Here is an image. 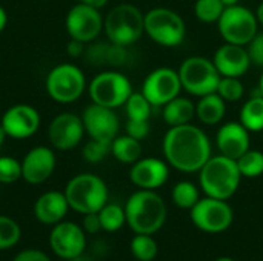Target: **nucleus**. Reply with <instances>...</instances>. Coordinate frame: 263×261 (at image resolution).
Returning a JSON list of instances; mask_svg holds the SVG:
<instances>
[{"mask_svg":"<svg viewBox=\"0 0 263 261\" xmlns=\"http://www.w3.org/2000/svg\"><path fill=\"white\" fill-rule=\"evenodd\" d=\"M163 155L180 172H199L211 158V142L199 126H171L163 137Z\"/></svg>","mask_w":263,"mask_h":261,"instance_id":"f257e3e1","label":"nucleus"},{"mask_svg":"<svg viewBox=\"0 0 263 261\" xmlns=\"http://www.w3.org/2000/svg\"><path fill=\"white\" fill-rule=\"evenodd\" d=\"M126 223L136 234H156L166 222V205L154 191L134 192L125 206Z\"/></svg>","mask_w":263,"mask_h":261,"instance_id":"f03ea898","label":"nucleus"},{"mask_svg":"<svg viewBox=\"0 0 263 261\" xmlns=\"http://www.w3.org/2000/svg\"><path fill=\"white\" fill-rule=\"evenodd\" d=\"M199 172L202 191L206 194V197L219 200L231 198L237 192L242 180L237 162L222 154L211 157Z\"/></svg>","mask_w":263,"mask_h":261,"instance_id":"7ed1b4c3","label":"nucleus"},{"mask_svg":"<svg viewBox=\"0 0 263 261\" xmlns=\"http://www.w3.org/2000/svg\"><path fill=\"white\" fill-rule=\"evenodd\" d=\"M103 31L111 43L128 48L143 35L145 14L131 3H120L103 18Z\"/></svg>","mask_w":263,"mask_h":261,"instance_id":"20e7f679","label":"nucleus"},{"mask_svg":"<svg viewBox=\"0 0 263 261\" xmlns=\"http://www.w3.org/2000/svg\"><path fill=\"white\" fill-rule=\"evenodd\" d=\"M65 197L69 208L76 212L83 215L92 214L99 212L108 203V188L94 174H79L68 182Z\"/></svg>","mask_w":263,"mask_h":261,"instance_id":"39448f33","label":"nucleus"},{"mask_svg":"<svg viewBox=\"0 0 263 261\" xmlns=\"http://www.w3.org/2000/svg\"><path fill=\"white\" fill-rule=\"evenodd\" d=\"M45 86L48 95L55 103L69 105L83 95L86 78L79 66L72 63H60L48 72Z\"/></svg>","mask_w":263,"mask_h":261,"instance_id":"423d86ee","label":"nucleus"},{"mask_svg":"<svg viewBox=\"0 0 263 261\" xmlns=\"http://www.w3.org/2000/svg\"><path fill=\"white\" fill-rule=\"evenodd\" d=\"M145 32L157 45L176 48L183 43L186 26L176 11L168 8H154L145 14Z\"/></svg>","mask_w":263,"mask_h":261,"instance_id":"0eeeda50","label":"nucleus"},{"mask_svg":"<svg viewBox=\"0 0 263 261\" xmlns=\"http://www.w3.org/2000/svg\"><path fill=\"white\" fill-rule=\"evenodd\" d=\"M179 77L182 89L191 95L203 97L217 91L222 75L219 74L213 60L194 55L182 62L179 68Z\"/></svg>","mask_w":263,"mask_h":261,"instance_id":"6e6552de","label":"nucleus"},{"mask_svg":"<svg viewBox=\"0 0 263 261\" xmlns=\"http://www.w3.org/2000/svg\"><path fill=\"white\" fill-rule=\"evenodd\" d=\"M217 25L225 43L240 46H247L259 32V20L256 17V12L239 3L227 6Z\"/></svg>","mask_w":263,"mask_h":261,"instance_id":"1a4fd4ad","label":"nucleus"},{"mask_svg":"<svg viewBox=\"0 0 263 261\" xmlns=\"http://www.w3.org/2000/svg\"><path fill=\"white\" fill-rule=\"evenodd\" d=\"M88 94L92 103L116 109L125 106L126 100L133 94V86L128 77L122 72L103 71L91 80Z\"/></svg>","mask_w":263,"mask_h":261,"instance_id":"9d476101","label":"nucleus"},{"mask_svg":"<svg viewBox=\"0 0 263 261\" xmlns=\"http://www.w3.org/2000/svg\"><path fill=\"white\" fill-rule=\"evenodd\" d=\"M234 214L227 200L213 197L200 198L191 209V220L194 226L208 234L225 232L233 223Z\"/></svg>","mask_w":263,"mask_h":261,"instance_id":"9b49d317","label":"nucleus"},{"mask_svg":"<svg viewBox=\"0 0 263 261\" xmlns=\"http://www.w3.org/2000/svg\"><path fill=\"white\" fill-rule=\"evenodd\" d=\"M65 28L71 38L89 43L94 42L103 31V17L99 9L85 3H77L68 11Z\"/></svg>","mask_w":263,"mask_h":261,"instance_id":"f8f14e48","label":"nucleus"},{"mask_svg":"<svg viewBox=\"0 0 263 261\" xmlns=\"http://www.w3.org/2000/svg\"><path fill=\"white\" fill-rule=\"evenodd\" d=\"M182 83L179 72L171 68H157L149 72L143 82L142 94L154 106H165L173 98L179 97Z\"/></svg>","mask_w":263,"mask_h":261,"instance_id":"ddd939ff","label":"nucleus"},{"mask_svg":"<svg viewBox=\"0 0 263 261\" xmlns=\"http://www.w3.org/2000/svg\"><path fill=\"white\" fill-rule=\"evenodd\" d=\"M85 135V126L82 117L72 112H63L55 115L48 126V138L54 149L71 151L80 145Z\"/></svg>","mask_w":263,"mask_h":261,"instance_id":"4468645a","label":"nucleus"},{"mask_svg":"<svg viewBox=\"0 0 263 261\" xmlns=\"http://www.w3.org/2000/svg\"><path fill=\"white\" fill-rule=\"evenodd\" d=\"M40 122V114L34 106L18 103L3 112L0 125L8 137L14 140H25L39 131Z\"/></svg>","mask_w":263,"mask_h":261,"instance_id":"2eb2a0df","label":"nucleus"},{"mask_svg":"<svg viewBox=\"0 0 263 261\" xmlns=\"http://www.w3.org/2000/svg\"><path fill=\"white\" fill-rule=\"evenodd\" d=\"M82 122L85 132L94 140L112 142L119 132V117L114 109L91 103L83 109Z\"/></svg>","mask_w":263,"mask_h":261,"instance_id":"dca6fc26","label":"nucleus"},{"mask_svg":"<svg viewBox=\"0 0 263 261\" xmlns=\"http://www.w3.org/2000/svg\"><path fill=\"white\" fill-rule=\"evenodd\" d=\"M49 245L52 252L65 260H71L83 254L86 240L80 226L71 222H60L54 226L49 235Z\"/></svg>","mask_w":263,"mask_h":261,"instance_id":"f3484780","label":"nucleus"},{"mask_svg":"<svg viewBox=\"0 0 263 261\" xmlns=\"http://www.w3.org/2000/svg\"><path fill=\"white\" fill-rule=\"evenodd\" d=\"M55 169V154L48 146H35L22 160V178L29 185L45 183Z\"/></svg>","mask_w":263,"mask_h":261,"instance_id":"a211bd4d","label":"nucleus"},{"mask_svg":"<svg viewBox=\"0 0 263 261\" xmlns=\"http://www.w3.org/2000/svg\"><path fill=\"white\" fill-rule=\"evenodd\" d=\"M170 177V168L168 165L160 158H140L137 160L131 171L129 178L139 189H148L156 191L160 186L166 183Z\"/></svg>","mask_w":263,"mask_h":261,"instance_id":"6ab92c4d","label":"nucleus"},{"mask_svg":"<svg viewBox=\"0 0 263 261\" xmlns=\"http://www.w3.org/2000/svg\"><path fill=\"white\" fill-rule=\"evenodd\" d=\"M216 145L222 155L237 162L251 146L250 131L242 123L228 122L217 131Z\"/></svg>","mask_w":263,"mask_h":261,"instance_id":"aec40b11","label":"nucleus"},{"mask_svg":"<svg viewBox=\"0 0 263 261\" xmlns=\"http://www.w3.org/2000/svg\"><path fill=\"white\" fill-rule=\"evenodd\" d=\"M214 66L222 77H242L248 72L251 60L245 46L225 43L214 54Z\"/></svg>","mask_w":263,"mask_h":261,"instance_id":"412c9836","label":"nucleus"},{"mask_svg":"<svg viewBox=\"0 0 263 261\" xmlns=\"http://www.w3.org/2000/svg\"><path fill=\"white\" fill-rule=\"evenodd\" d=\"M68 209L69 205L65 197V192H59V191H49L42 194L34 205L35 218L43 225L60 223L65 218Z\"/></svg>","mask_w":263,"mask_h":261,"instance_id":"4be33fe9","label":"nucleus"},{"mask_svg":"<svg viewBox=\"0 0 263 261\" xmlns=\"http://www.w3.org/2000/svg\"><path fill=\"white\" fill-rule=\"evenodd\" d=\"M225 111H227V102L217 92L200 97L199 103L196 105V117L203 125L208 126L219 125L225 117Z\"/></svg>","mask_w":263,"mask_h":261,"instance_id":"5701e85b","label":"nucleus"},{"mask_svg":"<svg viewBox=\"0 0 263 261\" xmlns=\"http://www.w3.org/2000/svg\"><path fill=\"white\" fill-rule=\"evenodd\" d=\"M162 115L170 128L188 125L196 117V105L185 97H176L163 106Z\"/></svg>","mask_w":263,"mask_h":261,"instance_id":"b1692460","label":"nucleus"},{"mask_svg":"<svg viewBox=\"0 0 263 261\" xmlns=\"http://www.w3.org/2000/svg\"><path fill=\"white\" fill-rule=\"evenodd\" d=\"M111 154L123 165H134L142 157V145L128 134L116 137L111 143Z\"/></svg>","mask_w":263,"mask_h":261,"instance_id":"393cba45","label":"nucleus"},{"mask_svg":"<svg viewBox=\"0 0 263 261\" xmlns=\"http://www.w3.org/2000/svg\"><path fill=\"white\" fill-rule=\"evenodd\" d=\"M240 123L250 132L263 131V95L251 97L240 111Z\"/></svg>","mask_w":263,"mask_h":261,"instance_id":"a878e982","label":"nucleus"},{"mask_svg":"<svg viewBox=\"0 0 263 261\" xmlns=\"http://www.w3.org/2000/svg\"><path fill=\"white\" fill-rule=\"evenodd\" d=\"M173 203L180 208V209H193L196 203L200 200L199 189L194 183L191 182H179L171 192Z\"/></svg>","mask_w":263,"mask_h":261,"instance_id":"bb28decb","label":"nucleus"},{"mask_svg":"<svg viewBox=\"0 0 263 261\" xmlns=\"http://www.w3.org/2000/svg\"><path fill=\"white\" fill-rule=\"evenodd\" d=\"M99 217H100L102 229L106 232H117L126 223L125 208H122L119 205H108L106 203L99 211Z\"/></svg>","mask_w":263,"mask_h":261,"instance_id":"cd10ccee","label":"nucleus"},{"mask_svg":"<svg viewBox=\"0 0 263 261\" xmlns=\"http://www.w3.org/2000/svg\"><path fill=\"white\" fill-rule=\"evenodd\" d=\"M131 252L139 261H153L157 257L159 246L153 235L136 234V237L131 240Z\"/></svg>","mask_w":263,"mask_h":261,"instance_id":"c85d7f7f","label":"nucleus"},{"mask_svg":"<svg viewBox=\"0 0 263 261\" xmlns=\"http://www.w3.org/2000/svg\"><path fill=\"white\" fill-rule=\"evenodd\" d=\"M153 108L154 106L146 100L142 92H133L125 103L128 120H149Z\"/></svg>","mask_w":263,"mask_h":261,"instance_id":"c756f323","label":"nucleus"},{"mask_svg":"<svg viewBox=\"0 0 263 261\" xmlns=\"http://www.w3.org/2000/svg\"><path fill=\"white\" fill-rule=\"evenodd\" d=\"M239 171L242 177L256 178L263 174V152L256 149H248L239 160H237Z\"/></svg>","mask_w":263,"mask_h":261,"instance_id":"7c9ffc66","label":"nucleus"},{"mask_svg":"<svg viewBox=\"0 0 263 261\" xmlns=\"http://www.w3.org/2000/svg\"><path fill=\"white\" fill-rule=\"evenodd\" d=\"M222 0H197L194 5V14L202 23H217L225 11Z\"/></svg>","mask_w":263,"mask_h":261,"instance_id":"2f4dec72","label":"nucleus"},{"mask_svg":"<svg viewBox=\"0 0 263 261\" xmlns=\"http://www.w3.org/2000/svg\"><path fill=\"white\" fill-rule=\"evenodd\" d=\"M216 92L227 103H234L243 97L245 88H243V83L240 82L239 77H220V82H219Z\"/></svg>","mask_w":263,"mask_h":261,"instance_id":"473e14b6","label":"nucleus"},{"mask_svg":"<svg viewBox=\"0 0 263 261\" xmlns=\"http://www.w3.org/2000/svg\"><path fill=\"white\" fill-rule=\"evenodd\" d=\"M20 240L18 225L5 215H0V251L15 246Z\"/></svg>","mask_w":263,"mask_h":261,"instance_id":"72a5a7b5","label":"nucleus"},{"mask_svg":"<svg viewBox=\"0 0 263 261\" xmlns=\"http://www.w3.org/2000/svg\"><path fill=\"white\" fill-rule=\"evenodd\" d=\"M111 143L112 142H103V140L91 138L85 145L82 155L88 163H100L111 154Z\"/></svg>","mask_w":263,"mask_h":261,"instance_id":"f704fd0d","label":"nucleus"},{"mask_svg":"<svg viewBox=\"0 0 263 261\" xmlns=\"http://www.w3.org/2000/svg\"><path fill=\"white\" fill-rule=\"evenodd\" d=\"M22 178V162L14 157L2 155L0 157V183L11 185Z\"/></svg>","mask_w":263,"mask_h":261,"instance_id":"c9c22d12","label":"nucleus"},{"mask_svg":"<svg viewBox=\"0 0 263 261\" xmlns=\"http://www.w3.org/2000/svg\"><path fill=\"white\" fill-rule=\"evenodd\" d=\"M108 46H109V43L99 42V43H94L89 48H86L85 54H83L86 62L89 65H92V66H103V65H106Z\"/></svg>","mask_w":263,"mask_h":261,"instance_id":"e433bc0d","label":"nucleus"},{"mask_svg":"<svg viewBox=\"0 0 263 261\" xmlns=\"http://www.w3.org/2000/svg\"><path fill=\"white\" fill-rule=\"evenodd\" d=\"M247 46H248L247 51L251 63L259 68H263V32H257Z\"/></svg>","mask_w":263,"mask_h":261,"instance_id":"4c0bfd02","label":"nucleus"},{"mask_svg":"<svg viewBox=\"0 0 263 261\" xmlns=\"http://www.w3.org/2000/svg\"><path fill=\"white\" fill-rule=\"evenodd\" d=\"M128 60V51H126V46H122V45H116V43H111L109 42V46H108V55H106V65L108 66H122L125 65Z\"/></svg>","mask_w":263,"mask_h":261,"instance_id":"58836bf2","label":"nucleus"},{"mask_svg":"<svg viewBox=\"0 0 263 261\" xmlns=\"http://www.w3.org/2000/svg\"><path fill=\"white\" fill-rule=\"evenodd\" d=\"M149 120H128L126 123V134L139 142L145 140L149 134Z\"/></svg>","mask_w":263,"mask_h":261,"instance_id":"ea45409f","label":"nucleus"},{"mask_svg":"<svg viewBox=\"0 0 263 261\" xmlns=\"http://www.w3.org/2000/svg\"><path fill=\"white\" fill-rule=\"evenodd\" d=\"M83 229L88 234H97L102 229V223H100V217L99 212H92V214H85L83 218Z\"/></svg>","mask_w":263,"mask_h":261,"instance_id":"a19ab883","label":"nucleus"},{"mask_svg":"<svg viewBox=\"0 0 263 261\" xmlns=\"http://www.w3.org/2000/svg\"><path fill=\"white\" fill-rule=\"evenodd\" d=\"M12 261H51L49 257L42 252V251H37V249H26V251H22L20 254L15 255V258Z\"/></svg>","mask_w":263,"mask_h":261,"instance_id":"79ce46f5","label":"nucleus"},{"mask_svg":"<svg viewBox=\"0 0 263 261\" xmlns=\"http://www.w3.org/2000/svg\"><path fill=\"white\" fill-rule=\"evenodd\" d=\"M66 51H68V55L71 57H80L85 54V43L80 42V40H76V38H71L66 45Z\"/></svg>","mask_w":263,"mask_h":261,"instance_id":"37998d69","label":"nucleus"},{"mask_svg":"<svg viewBox=\"0 0 263 261\" xmlns=\"http://www.w3.org/2000/svg\"><path fill=\"white\" fill-rule=\"evenodd\" d=\"M80 3H85V5L92 6L96 9H100V8H103L108 3V0H80Z\"/></svg>","mask_w":263,"mask_h":261,"instance_id":"c03bdc74","label":"nucleus"},{"mask_svg":"<svg viewBox=\"0 0 263 261\" xmlns=\"http://www.w3.org/2000/svg\"><path fill=\"white\" fill-rule=\"evenodd\" d=\"M6 25H8V14L3 9V6H0V32L6 28Z\"/></svg>","mask_w":263,"mask_h":261,"instance_id":"a18cd8bd","label":"nucleus"},{"mask_svg":"<svg viewBox=\"0 0 263 261\" xmlns=\"http://www.w3.org/2000/svg\"><path fill=\"white\" fill-rule=\"evenodd\" d=\"M256 17H257V20H259V23L263 25V2L257 6V11H256Z\"/></svg>","mask_w":263,"mask_h":261,"instance_id":"49530a36","label":"nucleus"},{"mask_svg":"<svg viewBox=\"0 0 263 261\" xmlns=\"http://www.w3.org/2000/svg\"><path fill=\"white\" fill-rule=\"evenodd\" d=\"M6 137H8V135H6V132H5V129H3V128H2V125H0V146H2L3 143H5V140H6Z\"/></svg>","mask_w":263,"mask_h":261,"instance_id":"de8ad7c7","label":"nucleus"},{"mask_svg":"<svg viewBox=\"0 0 263 261\" xmlns=\"http://www.w3.org/2000/svg\"><path fill=\"white\" fill-rule=\"evenodd\" d=\"M68 261H92L89 257H85V255H79V257H74V258H71V260Z\"/></svg>","mask_w":263,"mask_h":261,"instance_id":"09e8293b","label":"nucleus"},{"mask_svg":"<svg viewBox=\"0 0 263 261\" xmlns=\"http://www.w3.org/2000/svg\"><path fill=\"white\" fill-rule=\"evenodd\" d=\"M225 6H231V5H237L240 0H222Z\"/></svg>","mask_w":263,"mask_h":261,"instance_id":"8fccbe9b","label":"nucleus"},{"mask_svg":"<svg viewBox=\"0 0 263 261\" xmlns=\"http://www.w3.org/2000/svg\"><path fill=\"white\" fill-rule=\"evenodd\" d=\"M259 92L263 95V72H262V77H260V80H259Z\"/></svg>","mask_w":263,"mask_h":261,"instance_id":"3c124183","label":"nucleus"},{"mask_svg":"<svg viewBox=\"0 0 263 261\" xmlns=\"http://www.w3.org/2000/svg\"><path fill=\"white\" fill-rule=\"evenodd\" d=\"M216 261H236V260H233V258H230V257H220V258H217Z\"/></svg>","mask_w":263,"mask_h":261,"instance_id":"603ef678","label":"nucleus"}]
</instances>
